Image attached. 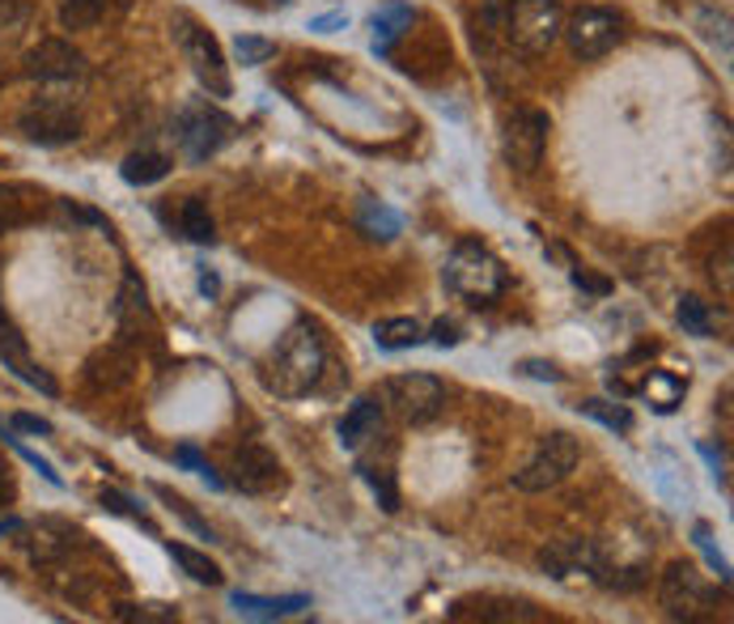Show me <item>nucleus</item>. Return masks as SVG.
<instances>
[{
    "label": "nucleus",
    "mask_w": 734,
    "mask_h": 624,
    "mask_svg": "<svg viewBox=\"0 0 734 624\" xmlns=\"http://www.w3.org/2000/svg\"><path fill=\"white\" fill-rule=\"evenodd\" d=\"M26 77H34V81H77V77H86V56L64 39H43L26 56Z\"/></svg>",
    "instance_id": "9b49d317"
},
{
    "label": "nucleus",
    "mask_w": 734,
    "mask_h": 624,
    "mask_svg": "<svg viewBox=\"0 0 734 624\" xmlns=\"http://www.w3.org/2000/svg\"><path fill=\"white\" fill-rule=\"evenodd\" d=\"M429 340H433L438 349H454L463 336H459V328H454L451 319H438V323H433V332H429Z\"/></svg>",
    "instance_id": "f704fd0d"
},
{
    "label": "nucleus",
    "mask_w": 734,
    "mask_h": 624,
    "mask_svg": "<svg viewBox=\"0 0 734 624\" xmlns=\"http://www.w3.org/2000/svg\"><path fill=\"white\" fill-rule=\"evenodd\" d=\"M323 336L314 323H293L268 361V386L276 395H306L323 379Z\"/></svg>",
    "instance_id": "f257e3e1"
},
{
    "label": "nucleus",
    "mask_w": 734,
    "mask_h": 624,
    "mask_svg": "<svg viewBox=\"0 0 734 624\" xmlns=\"http://www.w3.org/2000/svg\"><path fill=\"white\" fill-rule=\"evenodd\" d=\"M276 4H284V0H276Z\"/></svg>",
    "instance_id": "c03bdc74"
},
{
    "label": "nucleus",
    "mask_w": 734,
    "mask_h": 624,
    "mask_svg": "<svg viewBox=\"0 0 734 624\" xmlns=\"http://www.w3.org/2000/svg\"><path fill=\"white\" fill-rule=\"evenodd\" d=\"M230 603H234L238 616H251V621H284V616H298V612L310 607L306 595H276V600H263V595H251V591H234Z\"/></svg>",
    "instance_id": "4468645a"
},
{
    "label": "nucleus",
    "mask_w": 734,
    "mask_h": 624,
    "mask_svg": "<svg viewBox=\"0 0 734 624\" xmlns=\"http://www.w3.org/2000/svg\"><path fill=\"white\" fill-rule=\"evenodd\" d=\"M519 370L526 374V379H540V383H561V370L547 365V361H522Z\"/></svg>",
    "instance_id": "c9c22d12"
},
{
    "label": "nucleus",
    "mask_w": 734,
    "mask_h": 624,
    "mask_svg": "<svg viewBox=\"0 0 734 624\" xmlns=\"http://www.w3.org/2000/svg\"><path fill=\"white\" fill-rule=\"evenodd\" d=\"M102 9H107V0H64L60 4V26L64 30H94L102 22Z\"/></svg>",
    "instance_id": "393cba45"
},
{
    "label": "nucleus",
    "mask_w": 734,
    "mask_h": 624,
    "mask_svg": "<svg viewBox=\"0 0 734 624\" xmlns=\"http://www.w3.org/2000/svg\"><path fill=\"white\" fill-rule=\"evenodd\" d=\"M577 459H582V446H577L573 433H565V430L547 433L544 442L535 446V455L526 459L519 472H514V489H522V493L556 489V484L565 481L569 472L577 467Z\"/></svg>",
    "instance_id": "20e7f679"
},
{
    "label": "nucleus",
    "mask_w": 734,
    "mask_h": 624,
    "mask_svg": "<svg viewBox=\"0 0 734 624\" xmlns=\"http://www.w3.org/2000/svg\"><path fill=\"white\" fill-rule=\"evenodd\" d=\"M408 22H412V9H408V4H400V0L382 4L379 13H374V51L391 48V39H395Z\"/></svg>",
    "instance_id": "5701e85b"
},
{
    "label": "nucleus",
    "mask_w": 734,
    "mask_h": 624,
    "mask_svg": "<svg viewBox=\"0 0 734 624\" xmlns=\"http://www.w3.org/2000/svg\"><path fill=\"white\" fill-rule=\"evenodd\" d=\"M547 132H552L547 111H535V107H522V111H514V115L505 120V137H501L510 170L531 174V170L540 167V162H544Z\"/></svg>",
    "instance_id": "6e6552de"
},
{
    "label": "nucleus",
    "mask_w": 734,
    "mask_h": 624,
    "mask_svg": "<svg viewBox=\"0 0 734 624\" xmlns=\"http://www.w3.org/2000/svg\"><path fill=\"white\" fill-rule=\"evenodd\" d=\"M13 221H18V204H13V195L0 188V234H4Z\"/></svg>",
    "instance_id": "58836bf2"
},
{
    "label": "nucleus",
    "mask_w": 734,
    "mask_h": 624,
    "mask_svg": "<svg viewBox=\"0 0 734 624\" xmlns=\"http://www.w3.org/2000/svg\"><path fill=\"white\" fill-rule=\"evenodd\" d=\"M540 561H544V570L552 577H569L577 574V570H594L599 553H594L586 540H552L544 553H540Z\"/></svg>",
    "instance_id": "2eb2a0df"
},
{
    "label": "nucleus",
    "mask_w": 734,
    "mask_h": 624,
    "mask_svg": "<svg viewBox=\"0 0 734 624\" xmlns=\"http://www.w3.org/2000/svg\"><path fill=\"white\" fill-rule=\"evenodd\" d=\"M167 553L174 556V565H179L188 577L204 582V586H221V565L209 561L204 553H195V548H188V544H174V540L167 544Z\"/></svg>",
    "instance_id": "412c9836"
},
{
    "label": "nucleus",
    "mask_w": 734,
    "mask_h": 624,
    "mask_svg": "<svg viewBox=\"0 0 734 624\" xmlns=\"http://www.w3.org/2000/svg\"><path fill=\"white\" fill-rule=\"evenodd\" d=\"M573 285L591 289V293H607V289H612L603 276H591V272H573Z\"/></svg>",
    "instance_id": "ea45409f"
},
{
    "label": "nucleus",
    "mask_w": 734,
    "mask_h": 624,
    "mask_svg": "<svg viewBox=\"0 0 734 624\" xmlns=\"http://www.w3.org/2000/svg\"><path fill=\"white\" fill-rule=\"evenodd\" d=\"M361 230H370L374 239H395L403 230V221L386 204H379V200H365L361 204Z\"/></svg>",
    "instance_id": "a878e982"
},
{
    "label": "nucleus",
    "mask_w": 734,
    "mask_h": 624,
    "mask_svg": "<svg viewBox=\"0 0 734 624\" xmlns=\"http://www.w3.org/2000/svg\"><path fill=\"white\" fill-rule=\"evenodd\" d=\"M123 183H132V188H149V183H162L170 174V158L167 153H153V149H144V153H132V158H123Z\"/></svg>",
    "instance_id": "a211bd4d"
},
{
    "label": "nucleus",
    "mask_w": 734,
    "mask_h": 624,
    "mask_svg": "<svg viewBox=\"0 0 734 624\" xmlns=\"http://www.w3.org/2000/svg\"><path fill=\"white\" fill-rule=\"evenodd\" d=\"M234 137V120L217 107H188L179 120V144L188 153V162H209L221 144Z\"/></svg>",
    "instance_id": "9d476101"
},
{
    "label": "nucleus",
    "mask_w": 734,
    "mask_h": 624,
    "mask_svg": "<svg viewBox=\"0 0 734 624\" xmlns=\"http://www.w3.org/2000/svg\"><path fill=\"white\" fill-rule=\"evenodd\" d=\"M442 276H446V285H451L454 293L472 298V306H489V302H493L497 293H505V285H510L501 260L484 242H475V239H463L454 246Z\"/></svg>",
    "instance_id": "7ed1b4c3"
},
{
    "label": "nucleus",
    "mask_w": 734,
    "mask_h": 624,
    "mask_svg": "<svg viewBox=\"0 0 734 624\" xmlns=\"http://www.w3.org/2000/svg\"><path fill=\"white\" fill-rule=\"evenodd\" d=\"M174 34H179V48L188 56L195 81L209 90L213 98H230V69H225V56H221V43L204 26H195L188 13L174 18Z\"/></svg>",
    "instance_id": "39448f33"
},
{
    "label": "nucleus",
    "mask_w": 734,
    "mask_h": 624,
    "mask_svg": "<svg viewBox=\"0 0 734 624\" xmlns=\"http://www.w3.org/2000/svg\"><path fill=\"white\" fill-rule=\"evenodd\" d=\"M4 442H9V446H13V451H18V455H22L26 463H30V467H34V472H39V476H43V481H48V484H56V489L64 484V481H60V472L51 467L48 459H39V455H34V451H30V446H22V442H18V437H9V433H4Z\"/></svg>",
    "instance_id": "473e14b6"
},
{
    "label": "nucleus",
    "mask_w": 734,
    "mask_h": 624,
    "mask_svg": "<svg viewBox=\"0 0 734 624\" xmlns=\"http://www.w3.org/2000/svg\"><path fill=\"white\" fill-rule=\"evenodd\" d=\"M102 505L111 510V514H123V519H132V523H141V527L153 531V523L144 519V510L132 497H123V493H115V489H102Z\"/></svg>",
    "instance_id": "7c9ffc66"
},
{
    "label": "nucleus",
    "mask_w": 734,
    "mask_h": 624,
    "mask_svg": "<svg viewBox=\"0 0 734 624\" xmlns=\"http://www.w3.org/2000/svg\"><path fill=\"white\" fill-rule=\"evenodd\" d=\"M382 425V409L374 404V400H356L353 409L344 412V421H340V442L349 446V451H356L365 437H374Z\"/></svg>",
    "instance_id": "f3484780"
},
{
    "label": "nucleus",
    "mask_w": 734,
    "mask_h": 624,
    "mask_svg": "<svg viewBox=\"0 0 734 624\" xmlns=\"http://www.w3.org/2000/svg\"><path fill=\"white\" fill-rule=\"evenodd\" d=\"M645 400L654 412H675L684 404V379H675L671 370H654L645 379Z\"/></svg>",
    "instance_id": "aec40b11"
},
{
    "label": "nucleus",
    "mask_w": 734,
    "mask_h": 624,
    "mask_svg": "<svg viewBox=\"0 0 734 624\" xmlns=\"http://www.w3.org/2000/svg\"><path fill=\"white\" fill-rule=\"evenodd\" d=\"M382 395L408 425H429L438 412L446 409V386L433 374H400V379L382 386Z\"/></svg>",
    "instance_id": "0eeeda50"
},
{
    "label": "nucleus",
    "mask_w": 734,
    "mask_h": 624,
    "mask_svg": "<svg viewBox=\"0 0 734 624\" xmlns=\"http://www.w3.org/2000/svg\"><path fill=\"white\" fill-rule=\"evenodd\" d=\"M374 340H379V349H386V353H403V349H416L425 340V328L416 319H382L379 328H374Z\"/></svg>",
    "instance_id": "6ab92c4d"
},
{
    "label": "nucleus",
    "mask_w": 734,
    "mask_h": 624,
    "mask_svg": "<svg viewBox=\"0 0 734 624\" xmlns=\"http://www.w3.org/2000/svg\"><path fill=\"white\" fill-rule=\"evenodd\" d=\"M710 603H713V591L701 582V574H696L692 565H680V561H675L663 574V607L671 616L692 621L696 607H710Z\"/></svg>",
    "instance_id": "ddd939ff"
},
{
    "label": "nucleus",
    "mask_w": 734,
    "mask_h": 624,
    "mask_svg": "<svg viewBox=\"0 0 734 624\" xmlns=\"http://www.w3.org/2000/svg\"><path fill=\"white\" fill-rule=\"evenodd\" d=\"M561 34L569 39V48L577 60H599L620 43L624 22H620L616 9H603V4H582L569 26H561Z\"/></svg>",
    "instance_id": "423d86ee"
},
{
    "label": "nucleus",
    "mask_w": 734,
    "mask_h": 624,
    "mask_svg": "<svg viewBox=\"0 0 734 624\" xmlns=\"http://www.w3.org/2000/svg\"><path fill=\"white\" fill-rule=\"evenodd\" d=\"M696 548H701V553L710 556V565H713V570H717V574H722V582H731V565H726V561L717 556V548H713V544H710V527H705V523L696 527Z\"/></svg>",
    "instance_id": "72a5a7b5"
},
{
    "label": "nucleus",
    "mask_w": 734,
    "mask_h": 624,
    "mask_svg": "<svg viewBox=\"0 0 734 624\" xmlns=\"http://www.w3.org/2000/svg\"><path fill=\"white\" fill-rule=\"evenodd\" d=\"M13 430H26V433H51V421H43V416H30V412H18V416H13Z\"/></svg>",
    "instance_id": "4c0bfd02"
},
{
    "label": "nucleus",
    "mask_w": 734,
    "mask_h": 624,
    "mask_svg": "<svg viewBox=\"0 0 734 624\" xmlns=\"http://www.w3.org/2000/svg\"><path fill=\"white\" fill-rule=\"evenodd\" d=\"M489 22L505 30V39L526 56H540L561 39V4L556 0H493Z\"/></svg>",
    "instance_id": "f03ea898"
},
{
    "label": "nucleus",
    "mask_w": 734,
    "mask_h": 624,
    "mask_svg": "<svg viewBox=\"0 0 734 624\" xmlns=\"http://www.w3.org/2000/svg\"><path fill=\"white\" fill-rule=\"evenodd\" d=\"M0 358H4V365L22 379V383H30V386H39L43 395H56V383H51V374L48 370H39L34 361L26 358V344L13 332H0Z\"/></svg>",
    "instance_id": "dca6fc26"
},
{
    "label": "nucleus",
    "mask_w": 734,
    "mask_h": 624,
    "mask_svg": "<svg viewBox=\"0 0 734 624\" xmlns=\"http://www.w3.org/2000/svg\"><path fill=\"white\" fill-rule=\"evenodd\" d=\"M174 463H183L188 472H195V476L209 484V489H221V484H225V481H221V476L213 472V467H209V459L200 455L195 446H179V451H174Z\"/></svg>",
    "instance_id": "c756f323"
},
{
    "label": "nucleus",
    "mask_w": 734,
    "mask_h": 624,
    "mask_svg": "<svg viewBox=\"0 0 734 624\" xmlns=\"http://www.w3.org/2000/svg\"><path fill=\"white\" fill-rule=\"evenodd\" d=\"M179 234H188L191 242H209L217 239L213 234V217H209V209H204V200H183V209H179Z\"/></svg>",
    "instance_id": "4be33fe9"
},
{
    "label": "nucleus",
    "mask_w": 734,
    "mask_h": 624,
    "mask_svg": "<svg viewBox=\"0 0 734 624\" xmlns=\"http://www.w3.org/2000/svg\"><path fill=\"white\" fill-rule=\"evenodd\" d=\"M200 289H204L209 298H217V289H221V281H217L213 272H200Z\"/></svg>",
    "instance_id": "a19ab883"
},
{
    "label": "nucleus",
    "mask_w": 734,
    "mask_h": 624,
    "mask_svg": "<svg viewBox=\"0 0 734 624\" xmlns=\"http://www.w3.org/2000/svg\"><path fill=\"white\" fill-rule=\"evenodd\" d=\"M18 128H22L26 141L56 149V144H72L77 137H81V115H77L72 102L39 98V102H30L22 115H18Z\"/></svg>",
    "instance_id": "1a4fd4ad"
},
{
    "label": "nucleus",
    "mask_w": 734,
    "mask_h": 624,
    "mask_svg": "<svg viewBox=\"0 0 734 624\" xmlns=\"http://www.w3.org/2000/svg\"><path fill=\"white\" fill-rule=\"evenodd\" d=\"M230 476H234V489H242V493H272L281 484V459L260 442H242L234 451Z\"/></svg>",
    "instance_id": "f8f14e48"
},
{
    "label": "nucleus",
    "mask_w": 734,
    "mask_h": 624,
    "mask_svg": "<svg viewBox=\"0 0 734 624\" xmlns=\"http://www.w3.org/2000/svg\"><path fill=\"white\" fill-rule=\"evenodd\" d=\"M4 489H9V484H4V476H0V502H4Z\"/></svg>",
    "instance_id": "37998d69"
},
{
    "label": "nucleus",
    "mask_w": 734,
    "mask_h": 624,
    "mask_svg": "<svg viewBox=\"0 0 734 624\" xmlns=\"http://www.w3.org/2000/svg\"><path fill=\"white\" fill-rule=\"evenodd\" d=\"M680 323H684L687 336H713V314H710V306H705L701 298H692V293H687L684 302H680Z\"/></svg>",
    "instance_id": "cd10ccee"
},
{
    "label": "nucleus",
    "mask_w": 734,
    "mask_h": 624,
    "mask_svg": "<svg viewBox=\"0 0 734 624\" xmlns=\"http://www.w3.org/2000/svg\"><path fill=\"white\" fill-rule=\"evenodd\" d=\"M361 472H365V481L374 484V493H379V502H382V510H386V514H395V510H400V493H395V481H391V476H386V472H374V467H361Z\"/></svg>",
    "instance_id": "2f4dec72"
},
{
    "label": "nucleus",
    "mask_w": 734,
    "mask_h": 624,
    "mask_svg": "<svg viewBox=\"0 0 734 624\" xmlns=\"http://www.w3.org/2000/svg\"><path fill=\"white\" fill-rule=\"evenodd\" d=\"M276 56V43L272 39H260V34H238L234 39V60L242 69H260Z\"/></svg>",
    "instance_id": "bb28decb"
},
{
    "label": "nucleus",
    "mask_w": 734,
    "mask_h": 624,
    "mask_svg": "<svg viewBox=\"0 0 734 624\" xmlns=\"http://www.w3.org/2000/svg\"><path fill=\"white\" fill-rule=\"evenodd\" d=\"M344 26H349V13H323V18H310V30H323V34L344 30Z\"/></svg>",
    "instance_id": "e433bc0d"
},
{
    "label": "nucleus",
    "mask_w": 734,
    "mask_h": 624,
    "mask_svg": "<svg viewBox=\"0 0 734 624\" xmlns=\"http://www.w3.org/2000/svg\"><path fill=\"white\" fill-rule=\"evenodd\" d=\"M577 412L591 416V421H599V425H607V430H616V433L633 430V412L624 409V404H612V400H582Z\"/></svg>",
    "instance_id": "b1692460"
},
{
    "label": "nucleus",
    "mask_w": 734,
    "mask_h": 624,
    "mask_svg": "<svg viewBox=\"0 0 734 624\" xmlns=\"http://www.w3.org/2000/svg\"><path fill=\"white\" fill-rule=\"evenodd\" d=\"M158 497H162V502H167L170 510H174V514H179V519H183V523H188V527L195 531V535H200V540H209V544H213V540H217L213 527H209V523H204V519H200V514H195V510H191V505L183 502V497H174L170 489H158Z\"/></svg>",
    "instance_id": "c85d7f7f"
},
{
    "label": "nucleus",
    "mask_w": 734,
    "mask_h": 624,
    "mask_svg": "<svg viewBox=\"0 0 734 624\" xmlns=\"http://www.w3.org/2000/svg\"><path fill=\"white\" fill-rule=\"evenodd\" d=\"M13 531H22V519H0V540L13 535Z\"/></svg>",
    "instance_id": "79ce46f5"
}]
</instances>
